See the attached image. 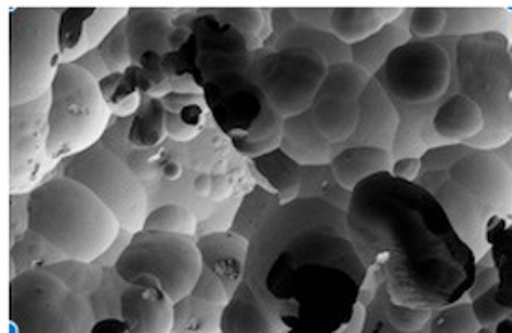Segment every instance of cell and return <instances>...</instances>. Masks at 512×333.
<instances>
[{
  "label": "cell",
  "instance_id": "6da1fadb",
  "mask_svg": "<svg viewBox=\"0 0 512 333\" xmlns=\"http://www.w3.org/2000/svg\"><path fill=\"white\" fill-rule=\"evenodd\" d=\"M512 41L499 32L410 40L375 75L399 112L393 157L512 140Z\"/></svg>",
  "mask_w": 512,
  "mask_h": 333
},
{
  "label": "cell",
  "instance_id": "7a4b0ae2",
  "mask_svg": "<svg viewBox=\"0 0 512 333\" xmlns=\"http://www.w3.org/2000/svg\"><path fill=\"white\" fill-rule=\"evenodd\" d=\"M244 281L282 333H362L367 280L345 207L274 205L252 229Z\"/></svg>",
  "mask_w": 512,
  "mask_h": 333
},
{
  "label": "cell",
  "instance_id": "3957f363",
  "mask_svg": "<svg viewBox=\"0 0 512 333\" xmlns=\"http://www.w3.org/2000/svg\"><path fill=\"white\" fill-rule=\"evenodd\" d=\"M345 211L354 250L390 302L436 311L468 296L479 261L427 188L373 175Z\"/></svg>",
  "mask_w": 512,
  "mask_h": 333
},
{
  "label": "cell",
  "instance_id": "277c9868",
  "mask_svg": "<svg viewBox=\"0 0 512 333\" xmlns=\"http://www.w3.org/2000/svg\"><path fill=\"white\" fill-rule=\"evenodd\" d=\"M442 205L477 261L488 252V229L512 220V140L505 146H444L421 157L418 179Z\"/></svg>",
  "mask_w": 512,
  "mask_h": 333
},
{
  "label": "cell",
  "instance_id": "5b68a950",
  "mask_svg": "<svg viewBox=\"0 0 512 333\" xmlns=\"http://www.w3.org/2000/svg\"><path fill=\"white\" fill-rule=\"evenodd\" d=\"M27 229L77 263L101 259L123 231L94 192L68 177L45 181L28 194Z\"/></svg>",
  "mask_w": 512,
  "mask_h": 333
},
{
  "label": "cell",
  "instance_id": "8992f818",
  "mask_svg": "<svg viewBox=\"0 0 512 333\" xmlns=\"http://www.w3.org/2000/svg\"><path fill=\"white\" fill-rule=\"evenodd\" d=\"M60 10L12 8L8 21V103L25 105L51 92L60 69Z\"/></svg>",
  "mask_w": 512,
  "mask_h": 333
},
{
  "label": "cell",
  "instance_id": "52a82bcc",
  "mask_svg": "<svg viewBox=\"0 0 512 333\" xmlns=\"http://www.w3.org/2000/svg\"><path fill=\"white\" fill-rule=\"evenodd\" d=\"M49 95L51 159L58 164L97 146L112 116L99 80L79 64L60 66Z\"/></svg>",
  "mask_w": 512,
  "mask_h": 333
},
{
  "label": "cell",
  "instance_id": "ba28073f",
  "mask_svg": "<svg viewBox=\"0 0 512 333\" xmlns=\"http://www.w3.org/2000/svg\"><path fill=\"white\" fill-rule=\"evenodd\" d=\"M8 315L10 333H92L97 320L90 298L47 268L12 276Z\"/></svg>",
  "mask_w": 512,
  "mask_h": 333
},
{
  "label": "cell",
  "instance_id": "9c48e42d",
  "mask_svg": "<svg viewBox=\"0 0 512 333\" xmlns=\"http://www.w3.org/2000/svg\"><path fill=\"white\" fill-rule=\"evenodd\" d=\"M332 64L336 60L306 47L259 49L248 77L283 120H289L310 112Z\"/></svg>",
  "mask_w": 512,
  "mask_h": 333
},
{
  "label": "cell",
  "instance_id": "30bf717a",
  "mask_svg": "<svg viewBox=\"0 0 512 333\" xmlns=\"http://www.w3.org/2000/svg\"><path fill=\"white\" fill-rule=\"evenodd\" d=\"M114 272L123 283L153 276L176 304L192 294L202 274V255L196 240L142 229L116 257Z\"/></svg>",
  "mask_w": 512,
  "mask_h": 333
},
{
  "label": "cell",
  "instance_id": "8fae6325",
  "mask_svg": "<svg viewBox=\"0 0 512 333\" xmlns=\"http://www.w3.org/2000/svg\"><path fill=\"white\" fill-rule=\"evenodd\" d=\"M203 103L218 129L233 142H282L285 120L244 73H222L203 82Z\"/></svg>",
  "mask_w": 512,
  "mask_h": 333
},
{
  "label": "cell",
  "instance_id": "7c38bea8",
  "mask_svg": "<svg viewBox=\"0 0 512 333\" xmlns=\"http://www.w3.org/2000/svg\"><path fill=\"white\" fill-rule=\"evenodd\" d=\"M64 177L94 192L118 218L123 231L136 235L148 218V194L125 160L97 146L66 160Z\"/></svg>",
  "mask_w": 512,
  "mask_h": 333
},
{
  "label": "cell",
  "instance_id": "4fadbf2b",
  "mask_svg": "<svg viewBox=\"0 0 512 333\" xmlns=\"http://www.w3.org/2000/svg\"><path fill=\"white\" fill-rule=\"evenodd\" d=\"M51 95L15 105L8 110L10 136V194L23 196L43 185V177L56 166L49 155Z\"/></svg>",
  "mask_w": 512,
  "mask_h": 333
},
{
  "label": "cell",
  "instance_id": "5bb4252c",
  "mask_svg": "<svg viewBox=\"0 0 512 333\" xmlns=\"http://www.w3.org/2000/svg\"><path fill=\"white\" fill-rule=\"evenodd\" d=\"M127 8H64L58 21L60 66L79 64L97 51L108 34L127 17Z\"/></svg>",
  "mask_w": 512,
  "mask_h": 333
},
{
  "label": "cell",
  "instance_id": "9a60e30c",
  "mask_svg": "<svg viewBox=\"0 0 512 333\" xmlns=\"http://www.w3.org/2000/svg\"><path fill=\"white\" fill-rule=\"evenodd\" d=\"M118 317L129 333H174L176 304L159 280L140 276L127 283L118 298Z\"/></svg>",
  "mask_w": 512,
  "mask_h": 333
},
{
  "label": "cell",
  "instance_id": "2e32d148",
  "mask_svg": "<svg viewBox=\"0 0 512 333\" xmlns=\"http://www.w3.org/2000/svg\"><path fill=\"white\" fill-rule=\"evenodd\" d=\"M202 267L224 281L230 294L243 285L250 255V239L237 231H213L196 240Z\"/></svg>",
  "mask_w": 512,
  "mask_h": 333
},
{
  "label": "cell",
  "instance_id": "e0dca14e",
  "mask_svg": "<svg viewBox=\"0 0 512 333\" xmlns=\"http://www.w3.org/2000/svg\"><path fill=\"white\" fill-rule=\"evenodd\" d=\"M362 107H364V97L360 101H351V99L324 95L321 92L317 95L308 114L313 121L315 131L328 146L334 149L336 155L343 149L354 147L356 136L360 131Z\"/></svg>",
  "mask_w": 512,
  "mask_h": 333
},
{
  "label": "cell",
  "instance_id": "ac0fdd59",
  "mask_svg": "<svg viewBox=\"0 0 512 333\" xmlns=\"http://www.w3.org/2000/svg\"><path fill=\"white\" fill-rule=\"evenodd\" d=\"M405 14L399 8H332L326 27L345 45H356L375 36L386 25L397 23Z\"/></svg>",
  "mask_w": 512,
  "mask_h": 333
},
{
  "label": "cell",
  "instance_id": "d6986e66",
  "mask_svg": "<svg viewBox=\"0 0 512 333\" xmlns=\"http://www.w3.org/2000/svg\"><path fill=\"white\" fill-rule=\"evenodd\" d=\"M170 15L164 10L153 8H131L125 19L127 40L133 53L135 66L140 56L146 53L170 54L168 41L174 32Z\"/></svg>",
  "mask_w": 512,
  "mask_h": 333
},
{
  "label": "cell",
  "instance_id": "ffe728a7",
  "mask_svg": "<svg viewBox=\"0 0 512 333\" xmlns=\"http://www.w3.org/2000/svg\"><path fill=\"white\" fill-rule=\"evenodd\" d=\"M395 157L380 147H349L337 153L328 170L339 187L351 194L362 181L393 170Z\"/></svg>",
  "mask_w": 512,
  "mask_h": 333
},
{
  "label": "cell",
  "instance_id": "44dd1931",
  "mask_svg": "<svg viewBox=\"0 0 512 333\" xmlns=\"http://www.w3.org/2000/svg\"><path fill=\"white\" fill-rule=\"evenodd\" d=\"M280 149L302 168H328L336 157L334 149L315 131L308 112L285 120Z\"/></svg>",
  "mask_w": 512,
  "mask_h": 333
},
{
  "label": "cell",
  "instance_id": "7402d4cb",
  "mask_svg": "<svg viewBox=\"0 0 512 333\" xmlns=\"http://www.w3.org/2000/svg\"><path fill=\"white\" fill-rule=\"evenodd\" d=\"M220 333H282L278 324L261 306L254 291L243 285L231 294L230 304L222 309Z\"/></svg>",
  "mask_w": 512,
  "mask_h": 333
},
{
  "label": "cell",
  "instance_id": "603a6c76",
  "mask_svg": "<svg viewBox=\"0 0 512 333\" xmlns=\"http://www.w3.org/2000/svg\"><path fill=\"white\" fill-rule=\"evenodd\" d=\"M252 164L265 187L276 196L278 205H289L300 198V190L304 185L302 166L285 155L282 149L252 160Z\"/></svg>",
  "mask_w": 512,
  "mask_h": 333
},
{
  "label": "cell",
  "instance_id": "cb8c5ba5",
  "mask_svg": "<svg viewBox=\"0 0 512 333\" xmlns=\"http://www.w3.org/2000/svg\"><path fill=\"white\" fill-rule=\"evenodd\" d=\"M192 36L196 38L198 54L254 53L243 34L237 28L222 23L213 12H205L194 21Z\"/></svg>",
  "mask_w": 512,
  "mask_h": 333
},
{
  "label": "cell",
  "instance_id": "d4e9b609",
  "mask_svg": "<svg viewBox=\"0 0 512 333\" xmlns=\"http://www.w3.org/2000/svg\"><path fill=\"white\" fill-rule=\"evenodd\" d=\"M410 40V34L405 27H399L397 23H391L371 36L369 40L352 45V62L356 66L365 69L371 77H375L378 71L388 62L391 53L405 45Z\"/></svg>",
  "mask_w": 512,
  "mask_h": 333
},
{
  "label": "cell",
  "instance_id": "484cf974",
  "mask_svg": "<svg viewBox=\"0 0 512 333\" xmlns=\"http://www.w3.org/2000/svg\"><path fill=\"white\" fill-rule=\"evenodd\" d=\"M488 244L498 272L496 302L512 311V220H499L488 229Z\"/></svg>",
  "mask_w": 512,
  "mask_h": 333
},
{
  "label": "cell",
  "instance_id": "4316f807",
  "mask_svg": "<svg viewBox=\"0 0 512 333\" xmlns=\"http://www.w3.org/2000/svg\"><path fill=\"white\" fill-rule=\"evenodd\" d=\"M222 309L190 294L176 302L174 333H220Z\"/></svg>",
  "mask_w": 512,
  "mask_h": 333
},
{
  "label": "cell",
  "instance_id": "83f0119b",
  "mask_svg": "<svg viewBox=\"0 0 512 333\" xmlns=\"http://www.w3.org/2000/svg\"><path fill=\"white\" fill-rule=\"evenodd\" d=\"M166 108L162 101L148 99L133 116L127 140L136 149H151L161 146L166 140Z\"/></svg>",
  "mask_w": 512,
  "mask_h": 333
},
{
  "label": "cell",
  "instance_id": "f1b7e54d",
  "mask_svg": "<svg viewBox=\"0 0 512 333\" xmlns=\"http://www.w3.org/2000/svg\"><path fill=\"white\" fill-rule=\"evenodd\" d=\"M99 88L110 112L120 118L135 116L144 103V95L140 94L135 82L125 73H108L105 79L99 80Z\"/></svg>",
  "mask_w": 512,
  "mask_h": 333
},
{
  "label": "cell",
  "instance_id": "f546056e",
  "mask_svg": "<svg viewBox=\"0 0 512 333\" xmlns=\"http://www.w3.org/2000/svg\"><path fill=\"white\" fill-rule=\"evenodd\" d=\"M144 229L192 239L198 233V218L181 203H166L148 214Z\"/></svg>",
  "mask_w": 512,
  "mask_h": 333
},
{
  "label": "cell",
  "instance_id": "4dcf8cb0",
  "mask_svg": "<svg viewBox=\"0 0 512 333\" xmlns=\"http://www.w3.org/2000/svg\"><path fill=\"white\" fill-rule=\"evenodd\" d=\"M481 328L468 296L453 306L432 311L429 322V333H479Z\"/></svg>",
  "mask_w": 512,
  "mask_h": 333
},
{
  "label": "cell",
  "instance_id": "1f68e13d",
  "mask_svg": "<svg viewBox=\"0 0 512 333\" xmlns=\"http://www.w3.org/2000/svg\"><path fill=\"white\" fill-rule=\"evenodd\" d=\"M226 25L237 28L250 43V49L256 53L263 41V30L267 25L265 12L257 8H218L211 10Z\"/></svg>",
  "mask_w": 512,
  "mask_h": 333
},
{
  "label": "cell",
  "instance_id": "d6a6232c",
  "mask_svg": "<svg viewBox=\"0 0 512 333\" xmlns=\"http://www.w3.org/2000/svg\"><path fill=\"white\" fill-rule=\"evenodd\" d=\"M254 56H256V53L198 54L196 56V67L200 71L202 86L203 82L213 79L216 75H222V73H244V75H250V69H252V64H254Z\"/></svg>",
  "mask_w": 512,
  "mask_h": 333
},
{
  "label": "cell",
  "instance_id": "836d02e7",
  "mask_svg": "<svg viewBox=\"0 0 512 333\" xmlns=\"http://www.w3.org/2000/svg\"><path fill=\"white\" fill-rule=\"evenodd\" d=\"M125 19L108 34L107 40L103 41L101 47L95 51L99 54L103 66L107 67L108 73H125L129 67L135 66L129 40H127Z\"/></svg>",
  "mask_w": 512,
  "mask_h": 333
},
{
  "label": "cell",
  "instance_id": "e575fe53",
  "mask_svg": "<svg viewBox=\"0 0 512 333\" xmlns=\"http://www.w3.org/2000/svg\"><path fill=\"white\" fill-rule=\"evenodd\" d=\"M408 15L406 30L414 40H434L444 36L445 8H414Z\"/></svg>",
  "mask_w": 512,
  "mask_h": 333
},
{
  "label": "cell",
  "instance_id": "d590c367",
  "mask_svg": "<svg viewBox=\"0 0 512 333\" xmlns=\"http://www.w3.org/2000/svg\"><path fill=\"white\" fill-rule=\"evenodd\" d=\"M386 319L393 330L401 333H418L431 322L432 311L393 304L386 296Z\"/></svg>",
  "mask_w": 512,
  "mask_h": 333
},
{
  "label": "cell",
  "instance_id": "8d00e7d4",
  "mask_svg": "<svg viewBox=\"0 0 512 333\" xmlns=\"http://www.w3.org/2000/svg\"><path fill=\"white\" fill-rule=\"evenodd\" d=\"M468 300L472 304L475 317L483 328H496L499 322L512 317L511 309H505L496 302V287L486 293L477 294V296H468Z\"/></svg>",
  "mask_w": 512,
  "mask_h": 333
},
{
  "label": "cell",
  "instance_id": "74e56055",
  "mask_svg": "<svg viewBox=\"0 0 512 333\" xmlns=\"http://www.w3.org/2000/svg\"><path fill=\"white\" fill-rule=\"evenodd\" d=\"M192 296L200 298L203 302H209L213 306L226 307L230 304L231 294L224 281L220 280L216 274H213L209 268L202 267V274L196 281Z\"/></svg>",
  "mask_w": 512,
  "mask_h": 333
},
{
  "label": "cell",
  "instance_id": "f35d334b",
  "mask_svg": "<svg viewBox=\"0 0 512 333\" xmlns=\"http://www.w3.org/2000/svg\"><path fill=\"white\" fill-rule=\"evenodd\" d=\"M166 136L170 138V140H176V142H190V140H194L196 136H200V129H194V127H190L187 121L181 120V116H177V114H170V112H166Z\"/></svg>",
  "mask_w": 512,
  "mask_h": 333
},
{
  "label": "cell",
  "instance_id": "ab89813d",
  "mask_svg": "<svg viewBox=\"0 0 512 333\" xmlns=\"http://www.w3.org/2000/svg\"><path fill=\"white\" fill-rule=\"evenodd\" d=\"M198 101H200V95H196L194 92H172L162 99V105L170 114H181L185 108L190 107L192 103H198Z\"/></svg>",
  "mask_w": 512,
  "mask_h": 333
},
{
  "label": "cell",
  "instance_id": "60d3db41",
  "mask_svg": "<svg viewBox=\"0 0 512 333\" xmlns=\"http://www.w3.org/2000/svg\"><path fill=\"white\" fill-rule=\"evenodd\" d=\"M129 164V168L135 172L136 177L140 179V181H148V179H153L155 175L159 174V170L153 166V162L146 155H135L133 159L127 162Z\"/></svg>",
  "mask_w": 512,
  "mask_h": 333
},
{
  "label": "cell",
  "instance_id": "b9f144b4",
  "mask_svg": "<svg viewBox=\"0 0 512 333\" xmlns=\"http://www.w3.org/2000/svg\"><path fill=\"white\" fill-rule=\"evenodd\" d=\"M421 168V159H399L393 162L391 174L406 179V181H416Z\"/></svg>",
  "mask_w": 512,
  "mask_h": 333
},
{
  "label": "cell",
  "instance_id": "7bdbcfd3",
  "mask_svg": "<svg viewBox=\"0 0 512 333\" xmlns=\"http://www.w3.org/2000/svg\"><path fill=\"white\" fill-rule=\"evenodd\" d=\"M233 192V183L230 177L224 174H218L213 177V192H211V200L224 201L228 200Z\"/></svg>",
  "mask_w": 512,
  "mask_h": 333
},
{
  "label": "cell",
  "instance_id": "ee69618b",
  "mask_svg": "<svg viewBox=\"0 0 512 333\" xmlns=\"http://www.w3.org/2000/svg\"><path fill=\"white\" fill-rule=\"evenodd\" d=\"M92 333H129V330L120 317H105L95 320Z\"/></svg>",
  "mask_w": 512,
  "mask_h": 333
},
{
  "label": "cell",
  "instance_id": "f6af8a7d",
  "mask_svg": "<svg viewBox=\"0 0 512 333\" xmlns=\"http://www.w3.org/2000/svg\"><path fill=\"white\" fill-rule=\"evenodd\" d=\"M190 36H192V30H189V28H174V32H172V36H170V41H168L170 53H179V51L183 49V45L189 41Z\"/></svg>",
  "mask_w": 512,
  "mask_h": 333
},
{
  "label": "cell",
  "instance_id": "bcb514c9",
  "mask_svg": "<svg viewBox=\"0 0 512 333\" xmlns=\"http://www.w3.org/2000/svg\"><path fill=\"white\" fill-rule=\"evenodd\" d=\"M194 192L200 196V198H211V192H213V175L202 172L194 179Z\"/></svg>",
  "mask_w": 512,
  "mask_h": 333
},
{
  "label": "cell",
  "instance_id": "7dc6e473",
  "mask_svg": "<svg viewBox=\"0 0 512 333\" xmlns=\"http://www.w3.org/2000/svg\"><path fill=\"white\" fill-rule=\"evenodd\" d=\"M159 174L166 179V181H177L183 175V166L177 160H166L159 168Z\"/></svg>",
  "mask_w": 512,
  "mask_h": 333
},
{
  "label": "cell",
  "instance_id": "c3c4849f",
  "mask_svg": "<svg viewBox=\"0 0 512 333\" xmlns=\"http://www.w3.org/2000/svg\"><path fill=\"white\" fill-rule=\"evenodd\" d=\"M479 333H494V328H481Z\"/></svg>",
  "mask_w": 512,
  "mask_h": 333
}]
</instances>
